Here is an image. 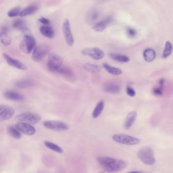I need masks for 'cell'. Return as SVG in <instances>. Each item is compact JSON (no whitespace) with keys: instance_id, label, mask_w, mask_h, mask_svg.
<instances>
[{"instance_id":"cell-5","label":"cell","mask_w":173,"mask_h":173,"mask_svg":"<svg viewBox=\"0 0 173 173\" xmlns=\"http://www.w3.org/2000/svg\"><path fill=\"white\" fill-rule=\"evenodd\" d=\"M35 45L36 41L34 37L30 35H26L20 43V49L23 52L29 54L34 50Z\"/></svg>"},{"instance_id":"cell-22","label":"cell","mask_w":173,"mask_h":173,"mask_svg":"<svg viewBox=\"0 0 173 173\" xmlns=\"http://www.w3.org/2000/svg\"><path fill=\"white\" fill-rule=\"evenodd\" d=\"M99 13L96 9H90L87 14L86 20L89 23H93L99 17Z\"/></svg>"},{"instance_id":"cell-25","label":"cell","mask_w":173,"mask_h":173,"mask_svg":"<svg viewBox=\"0 0 173 173\" xmlns=\"http://www.w3.org/2000/svg\"><path fill=\"white\" fill-rule=\"evenodd\" d=\"M103 67L107 71V72H108L109 74L113 75H119L122 73L121 70L119 68L111 66L107 63L103 64Z\"/></svg>"},{"instance_id":"cell-7","label":"cell","mask_w":173,"mask_h":173,"mask_svg":"<svg viewBox=\"0 0 173 173\" xmlns=\"http://www.w3.org/2000/svg\"><path fill=\"white\" fill-rule=\"evenodd\" d=\"M49 51V47L46 45H40L33 50L32 59L35 62H41Z\"/></svg>"},{"instance_id":"cell-30","label":"cell","mask_w":173,"mask_h":173,"mask_svg":"<svg viewBox=\"0 0 173 173\" xmlns=\"http://www.w3.org/2000/svg\"><path fill=\"white\" fill-rule=\"evenodd\" d=\"M173 51V46L171 43L167 41L166 43L165 48L163 53V59H167L170 56Z\"/></svg>"},{"instance_id":"cell-19","label":"cell","mask_w":173,"mask_h":173,"mask_svg":"<svg viewBox=\"0 0 173 173\" xmlns=\"http://www.w3.org/2000/svg\"><path fill=\"white\" fill-rule=\"evenodd\" d=\"M39 30L42 35L46 38L51 39L54 36V30L50 26H41L40 27Z\"/></svg>"},{"instance_id":"cell-39","label":"cell","mask_w":173,"mask_h":173,"mask_svg":"<svg viewBox=\"0 0 173 173\" xmlns=\"http://www.w3.org/2000/svg\"><path fill=\"white\" fill-rule=\"evenodd\" d=\"M103 173V172H101V173Z\"/></svg>"},{"instance_id":"cell-28","label":"cell","mask_w":173,"mask_h":173,"mask_svg":"<svg viewBox=\"0 0 173 173\" xmlns=\"http://www.w3.org/2000/svg\"><path fill=\"white\" fill-rule=\"evenodd\" d=\"M44 145L47 148H48V149H50L51 150L54 151L59 153H63V150L62 148L54 143H52L50 142L45 141Z\"/></svg>"},{"instance_id":"cell-10","label":"cell","mask_w":173,"mask_h":173,"mask_svg":"<svg viewBox=\"0 0 173 173\" xmlns=\"http://www.w3.org/2000/svg\"><path fill=\"white\" fill-rule=\"evenodd\" d=\"M44 127L49 130L56 131H65L68 130L69 128L65 122L60 121H46L43 122Z\"/></svg>"},{"instance_id":"cell-11","label":"cell","mask_w":173,"mask_h":173,"mask_svg":"<svg viewBox=\"0 0 173 173\" xmlns=\"http://www.w3.org/2000/svg\"><path fill=\"white\" fill-rule=\"evenodd\" d=\"M3 56L5 60H6L8 65H9L10 66L23 71L27 70V67L20 60L13 59V57L5 53H3Z\"/></svg>"},{"instance_id":"cell-12","label":"cell","mask_w":173,"mask_h":173,"mask_svg":"<svg viewBox=\"0 0 173 173\" xmlns=\"http://www.w3.org/2000/svg\"><path fill=\"white\" fill-rule=\"evenodd\" d=\"M15 111L12 107L8 106H0V119L1 121L10 119L13 116Z\"/></svg>"},{"instance_id":"cell-37","label":"cell","mask_w":173,"mask_h":173,"mask_svg":"<svg viewBox=\"0 0 173 173\" xmlns=\"http://www.w3.org/2000/svg\"><path fill=\"white\" fill-rule=\"evenodd\" d=\"M160 87H161V88H163V86L164 85V79H160Z\"/></svg>"},{"instance_id":"cell-15","label":"cell","mask_w":173,"mask_h":173,"mask_svg":"<svg viewBox=\"0 0 173 173\" xmlns=\"http://www.w3.org/2000/svg\"><path fill=\"white\" fill-rule=\"evenodd\" d=\"M112 21V19L111 17H107L105 20L96 23V24L93 26L92 29L96 32H103L111 23Z\"/></svg>"},{"instance_id":"cell-18","label":"cell","mask_w":173,"mask_h":173,"mask_svg":"<svg viewBox=\"0 0 173 173\" xmlns=\"http://www.w3.org/2000/svg\"><path fill=\"white\" fill-rule=\"evenodd\" d=\"M137 113L135 111H132L128 113L124 124V127L126 130L131 128L137 118Z\"/></svg>"},{"instance_id":"cell-14","label":"cell","mask_w":173,"mask_h":173,"mask_svg":"<svg viewBox=\"0 0 173 173\" xmlns=\"http://www.w3.org/2000/svg\"><path fill=\"white\" fill-rule=\"evenodd\" d=\"M4 96L6 99L11 101H21L24 99V96L21 93L14 90H7L5 92Z\"/></svg>"},{"instance_id":"cell-29","label":"cell","mask_w":173,"mask_h":173,"mask_svg":"<svg viewBox=\"0 0 173 173\" xmlns=\"http://www.w3.org/2000/svg\"><path fill=\"white\" fill-rule=\"evenodd\" d=\"M110 56L111 59L117 62L121 63H127L130 61V59L128 56L121 55V54L111 53L110 54Z\"/></svg>"},{"instance_id":"cell-9","label":"cell","mask_w":173,"mask_h":173,"mask_svg":"<svg viewBox=\"0 0 173 173\" xmlns=\"http://www.w3.org/2000/svg\"><path fill=\"white\" fill-rule=\"evenodd\" d=\"M81 53L83 55L89 56L95 60H100L105 56L104 51L98 47L85 48L82 50Z\"/></svg>"},{"instance_id":"cell-17","label":"cell","mask_w":173,"mask_h":173,"mask_svg":"<svg viewBox=\"0 0 173 173\" xmlns=\"http://www.w3.org/2000/svg\"><path fill=\"white\" fill-rule=\"evenodd\" d=\"M8 31V30L6 27H3L1 29V33H0L1 42L4 46L9 45L11 42L10 38L7 35Z\"/></svg>"},{"instance_id":"cell-38","label":"cell","mask_w":173,"mask_h":173,"mask_svg":"<svg viewBox=\"0 0 173 173\" xmlns=\"http://www.w3.org/2000/svg\"><path fill=\"white\" fill-rule=\"evenodd\" d=\"M126 173H144L142 172H138V171H132V172H128Z\"/></svg>"},{"instance_id":"cell-1","label":"cell","mask_w":173,"mask_h":173,"mask_svg":"<svg viewBox=\"0 0 173 173\" xmlns=\"http://www.w3.org/2000/svg\"><path fill=\"white\" fill-rule=\"evenodd\" d=\"M96 160L99 165L107 172H119L127 167V163L125 161L110 157H99Z\"/></svg>"},{"instance_id":"cell-4","label":"cell","mask_w":173,"mask_h":173,"mask_svg":"<svg viewBox=\"0 0 173 173\" xmlns=\"http://www.w3.org/2000/svg\"><path fill=\"white\" fill-rule=\"evenodd\" d=\"M63 60L62 56L56 54L50 55L47 61V68L52 72L59 73L63 68Z\"/></svg>"},{"instance_id":"cell-20","label":"cell","mask_w":173,"mask_h":173,"mask_svg":"<svg viewBox=\"0 0 173 173\" xmlns=\"http://www.w3.org/2000/svg\"><path fill=\"white\" fill-rule=\"evenodd\" d=\"M143 56L146 62L150 63L153 61L156 57V53L152 48H147L145 50Z\"/></svg>"},{"instance_id":"cell-27","label":"cell","mask_w":173,"mask_h":173,"mask_svg":"<svg viewBox=\"0 0 173 173\" xmlns=\"http://www.w3.org/2000/svg\"><path fill=\"white\" fill-rule=\"evenodd\" d=\"M7 132L9 135H10L14 138L16 139L21 138V134L20 132L16 127H14L13 126L8 127L7 128Z\"/></svg>"},{"instance_id":"cell-13","label":"cell","mask_w":173,"mask_h":173,"mask_svg":"<svg viewBox=\"0 0 173 173\" xmlns=\"http://www.w3.org/2000/svg\"><path fill=\"white\" fill-rule=\"evenodd\" d=\"M15 127L18 129L20 132L26 134L27 135H33L36 132V130L34 127L30 124L23 123V122H18L15 125Z\"/></svg>"},{"instance_id":"cell-36","label":"cell","mask_w":173,"mask_h":173,"mask_svg":"<svg viewBox=\"0 0 173 173\" xmlns=\"http://www.w3.org/2000/svg\"><path fill=\"white\" fill-rule=\"evenodd\" d=\"M154 95L156 96H160L163 94V88H161V87H157L156 88L154 89L153 91Z\"/></svg>"},{"instance_id":"cell-8","label":"cell","mask_w":173,"mask_h":173,"mask_svg":"<svg viewBox=\"0 0 173 173\" xmlns=\"http://www.w3.org/2000/svg\"><path fill=\"white\" fill-rule=\"evenodd\" d=\"M63 32L65 41L69 46H72L74 45V38L71 30V25L69 20L66 19L63 24Z\"/></svg>"},{"instance_id":"cell-6","label":"cell","mask_w":173,"mask_h":173,"mask_svg":"<svg viewBox=\"0 0 173 173\" xmlns=\"http://www.w3.org/2000/svg\"><path fill=\"white\" fill-rule=\"evenodd\" d=\"M112 139L117 143L127 145H135L140 142L139 139L126 134H116L112 136Z\"/></svg>"},{"instance_id":"cell-35","label":"cell","mask_w":173,"mask_h":173,"mask_svg":"<svg viewBox=\"0 0 173 173\" xmlns=\"http://www.w3.org/2000/svg\"><path fill=\"white\" fill-rule=\"evenodd\" d=\"M127 93L131 97H133L135 95V92L134 89L131 87H128L127 88Z\"/></svg>"},{"instance_id":"cell-34","label":"cell","mask_w":173,"mask_h":173,"mask_svg":"<svg viewBox=\"0 0 173 173\" xmlns=\"http://www.w3.org/2000/svg\"><path fill=\"white\" fill-rule=\"evenodd\" d=\"M38 20H39L40 23L44 24V26H49V24L50 23L49 20H48V19H47L46 18H45L44 17H41Z\"/></svg>"},{"instance_id":"cell-23","label":"cell","mask_w":173,"mask_h":173,"mask_svg":"<svg viewBox=\"0 0 173 173\" xmlns=\"http://www.w3.org/2000/svg\"><path fill=\"white\" fill-rule=\"evenodd\" d=\"M104 106H105V103L104 101L102 100L99 101V102L96 104V106L92 113V116L93 118H96L98 117H99L104 110Z\"/></svg>"},{"instance_id":"cell-2","label":"cell","mask_w":173,"mask_h":173,"mask_svg":"<svg viewBox=\"0 0 173 173\" xmlns=\"http://www.w3.org/2000/svg\"><path fill=\"white\" fill-rule=\"evenodd\" d=\"M137 157L144 164L153 165L155 163L154 152L150 147H144L140 149L137 152Z\"/></svg>"},{"instance_id":"cell-26","label":"cell","mask_w":173,"mask_h":173,"mask_svg":"<svg viewBox=\"0 0 173 173\" xmlns=\"http://www.w3.org/2000/svg\"><path fill=\"white\" fill-rule=\"evenodd\" d=\"M83 67L85 70H86L88 72L92 73L99 72L101 70V68L99 66L93 63H84L83 65Z\"/></svg>"},{"instance_id":"cell-33","label":"cell","mask_w":173,"mask_h":173,"mask_svg":"<svg viewBox=\"0 0 173 173\" xmlns=\"http://www.w3.org/2000/svg\"><path fill=\"white\" fill-rule=\"evenodd\" d=\"M127 34L130 37L133 38L135 36L137 32H136V31L133 28L128 27V29H127Z\"/></svg>"},{"instance_id":"cell-24","label":"cell","mask_w":173,"mask_h":173,"mask_svg":"<svg viewBox=\"0 0 173 173\" xmlns=\"http://www.w3.org/2000/svg\"><path fill=\"white\" fill-rule=\"evenodd\" d=\"M103 90L108 93H118L120 91V88L117 85L113 83H108L104 85Z\"/></svg>"},{"instance_id":"cell-31","label":"cell","mask_w":173,"mask_h":173,"mask_svg":"<svg viewBox=\"0 0 173 173\" xmlns=\"http://www.w3.org/2000/svg\"><path fill=\"white\" fill-rule=\"evenodd\" d=\"M33 82L29 80H20L16 83V86L20 88H26L33 86Z\"/></svg>"},{"instance_id":"cell-32","label":"cell","mask_w":173,"mask_h":173,"mask_svg":"<svg viewBox=\"0 0 173 173\" xmlns=\"http://www.w3.org/2000/svg\"><path fill=\"white\" fill-rule=\"evenodd\" d=\"M20 10L18 8H15L13 9H11L8 12V16L9 17H15L18 15H20Z\"/></svg>"},{"instance_id":"cell-3","label":"cell","mask_w":173,"mask_h":173,"mask_svg":"<svg viewBox=\"0 0 173 173\" xmlns=\"http://www.w3.org/2000/svg\"><path fill=\"white\" fill-rule=\"evenodd\" d=\"M15 119L20 122L27 124H38L41 121V116L37 113L31 112H25L16 116Z\"/></svg>"},{"instance_id":"cell-21","label":"cell","mask_w":173,"mask_h":173,"mask_svg":"<svg viewBox=\"0 0 173 173\" xmlns=\"http://www.w3.org/2000/svg\"><path fill=\"white\" fill-rule=\"evenodd\" d=\"M12 26L14 29L22 32H26L27 30V26L23 20L21 19H17L14 20L12 23Z\"/></svg>"},{"instance_id":"cell-16","label":"cell","mask_w":173,"mask_h":173,"mask_svg":"<svg viewBox=\"0 0 173 173\" xmlns=\"http://www.w3.org/2000/svg\"><path fill=\"white\" fill-rule=\"evenodd\" d=\"M39 9V7L36 4H32L24 8L20 11V16L24 17L35 13Z\"/></svg>"}]
</instances>
